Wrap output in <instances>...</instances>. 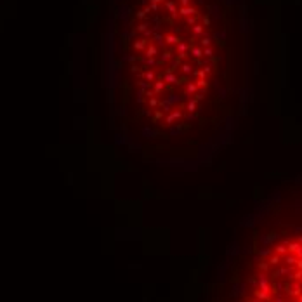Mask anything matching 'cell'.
I'll list each match as a JSON object with an SVG mask.
<instances>
[{"mask_svg": "<svg viewBox=\"0 0 302 302\" xmlns=\"http://www.w3.org/2000/svg\"><path fill=\"white\" fill-rule=\"evenodd\" d=\"M148 106H150V108H158V106H160V99H158L156 95H155V97H150V99H148Z\"/></svg>", "mask_w": 302, "mask_h": 302, "instance_id": "26", "label": "cell"}, {"mask_svg": "<svg viewBox=\"0 0 302 302\" xmlns=\"http://www.w3.org/2000/svg\"><path fill=\"white\" fill-rule=\"evenodd\" d=\"M158 56H160V47L155 45L153 42H150V43L146 45L144 52H142V57H158Z\"/></svg>", "mask_w": 302, "mask_h": 302, "instance_id": "8", "label": "cell"}, {"mask_svg": "<svg viewBox=\"0 0 302 302\" xmlns=\"http://www.w3.org/2000/svg\"><path fill=\"white\" fill-rule=\"evenodd\" d=\"M174 57H175V56H174V51H172V49H165V51L158 56V63H160V66H163L165 63L172 61Z\"/></svg>", "mask_w": 302, "mask_h": 302, "instance_id": "11", "label": "cell"}, {"mask_svg": "<svg viewBox=\"0 0 302 302\" xmlns=\"http://www.w3.org/2000/svg\"><path fill=\"white\" fill-rule=\"evenodd\" d=\"M141 76H142V78H144L146 82H150V83H155V82H156V80L160 78V73H158L156 70H144Z\"/></svg>", "mask_w": 302, "mask_h": 302, "instance_id": "10", "label": "cell"}, {"mask_svg": "<svg viewBox=\"0 0 302 302\" xmlns=\"http://www.w3.org/2000/svg\"><path fill=\"white\" fill-rule=\"evenodd\" d=\"M203 97H205V92H203V90H200V92H198V94L194 95V99H196V103H198V101H202V99H203Z\"/></svg>", "mask_w": 302, "mask_h": 302, "instance_id": "30", "label": "cell"}, {"mask_svg": "<svg viewBox=\"0 0 302 302\" xmlns=\"http://www.w3.org/2000/svg\"><path fill=\"white\" fill-rule=\"evenodd\" d=\"M150 30V24L148 23H139L137 26H135V31L137 33H144V31H148Z\"/></svg>", "mask_w": 302, "mask_h": 302, "instance_id": "23", "label": "cell"}, {"mask_svg": "<svg viewBox=\"0 0 302 302\" xmlns=\"http://www.w3.org/2000/svg\"><path fill=\"white\" fill-rule=\"evenodd\" d=\"M189 56L193 57V59H196V61H200V59L203 57V47H202V45H191Z\"/></svg>", "mask_w": 302, "mask_h": 302, "instance_id": "13", "label": "cell"}, {"mask_svg": "<svg viewBox=\"0 0 302 302\" xmlns=\"http://www.w3.org/2000/svg\"><path fill=\"white\" fill-rule=\"evenodd\" d=\"M142 66H146V70H153V68H156V66H160V63H158V57H142Z\"/></svg>", "mask_w": 302, "mask_h": 302, "instance_id": "17", "label": "cell"}, {"mask_svg": "<svg viewBox=\"0 0 302 302\" xmlns=\"http://www.w3.org/2000/svg\"><path fill=\"white\" fill-rule=\"evenodd\" d=\"M163 7H165V11L169 12L172 18H177V11H179V4H177V0H165Z\"/></svg>", "mask_w": 302, "mask_h": 302, "instance_id": "9", "label": "cell"}, {"mask_svg": "<svg viewBox=\"0 0 302 302\" xmlns=\"http://www.w3.org/2000/svg\"><path fill=\"white\" fill-rule=\"evenodd\" d=\"M184 23H186L188 26H194V24L198 23V16H191V18H186V19H184Z\"/></svg>", "mask_w": 302, "mask_h": 302, "instance_id": "27", "label": "cell"}, {"mask_svg": "<svg viewBox=\"0 0 302 302\" xmlns=\"http://www.w3.org/2000/svg\"><path fill=\"white\" fill-rule=\"evenodd\" d=\"M189 49H191V42H189V40H181V42L175 45V54H177V57L184 59V57L189 54Z\"/></svg>", "mask_w": 302, "mask_h": 302, "instance_id": "3", "label": "cell"}, {"mask_svg": "<svg viewBox=\"0 0 302 302\" xmlns=\"http://www.w3.org/2000/svg\"><path fill=\"white\" fill-rule=\"evenodd\" d=\"M196 108H198L196 99H194V97L188 99V103H186V111H188V113H194V111H196Z\"/></svg>", "mask_w": 302, "mask_h": 302, "instance_id": "20", "label": "cell"}, {"mask_svg": "<svg viewBox=\"0 0 302 302\" xmlns=\"http://www.w3.org/2000/svg\"><path fill=\"white\" fill-rule=\"evenodd\" d=\"M144 11H146V14H148V12H158V11H160V5H158V4H151L150 2V5L144 7Z\"/></svg>", "mask_w": 302, "mask_h": 302, "instance_id": "24", "label": "cell"}, {"mask_svg": "<svg viewBox=\"0 0 302 302\" xmlns=\"http://www.w3.org/2000/svg\"><path fill=\"white\" fill-rule=\"evenodd\" d=\"M203 56L207 57V59H214V56H215V47L212 45V47H205L203 49Z\"/></svg>", "mask_w": 302, "mask_h": 302, "instance_id": "21", "label": "cell"}, {"mask_svg": "<svg viewBox=\"0 0 302 302\" xmlns=\"http://www.w3.org/2000/svg\"><path fill=\"white\" fill-rule=\"evenodd\" d=\"M182 115H184V113H182V110H181V106H179V108H175L174 111H170L169 115H165L163 123H165V125H172L175 120H181V118H182Z\"/></svg>", "mask_w": 302, "mask_h": 302, "instance_id": "5", "label": "cell"}, {"mask_svg": "<svg viewBox=\"0 0 302 302\" xmlns=\"http://www.w3.org/2000/svg\"><path fill=\"white\" fill-rule=\"evenodd\" d=\"M179 7H188V5H193V0H177Z\"/></svg>", "mask_w": 302, "mask_h": 302, "instance_id": "28", "label": "cell"}, {"mask_svg": "<svg viewBox=\"0 0 302 302\" xmlns=\"http://www.w3.org/2000/svg\"><path fill=\"white\" fill-rule=\"evenodd\" d=\"M153 40H151V42H153V43H155V45H158V47H160V49H163V47H165V33H160V31H155V33H153Z\"/></svg>", "mask_w": 302, "mask_h": 302, "instance_id": "14", "label": "cell"}, {"mask_svg": "<svg viewBox=\"0 0 302 302\" xmlns=\"http://www.w3.org/2000/svg\"><path fill=\"white\" fill-rule=\"evenodd\" d=\"M200 92V89H198V85H196V82H186V87H184V95H196Z\"/></svg>", "mask_w": 302, "mask_h": 302, "instance_id": "12", "label": "cell"}, {"mask_svg": "<svg viewBox=\"0 0 302 302\" xmlns=\"http://www.w3.org/2000/svg\"><path fill=\"white\" fill-rule=\"evenodd\" d=\"M252 302H302V234L262 250Z\"/></svg>", "mask_w": 302, "mask_h": 302, "instance_id": "1", "label": "cell"}, {"mask_svg": "<svg viewBox=\"0 0 302 302\" xmlns=\"http://www.w3.org/2000/svg\"><path fill=\"white\" fill-rule=\"evenodd\" d=\"M200 37H205V26L202 23H196L194 26H191V38H189L191 45L194 43V40H198Z\"/></svg>", "mask_w": 302, "mask_h": 302, "instance_id": "4", "label": "cell"}, {"mask_svg": "<svg viewBox=\"0 0 302 302\" xmlns=\"http://www.w3.org/2000/svg\"><path fill=\"white\" fill-rule=\"evenodd\" d=\"M194 76H198V78H205V76H207V71H205V70H196V71H194Z\"/></svg>", "mask_w": 302, "mask_h": 302, "instance_id": "29", "label": "cell"}, {"mask_svg": "<svg viewBox=\"0 0 302 302\" xmlns=\"http://www.w3.org/2000/svg\"><path fill=\"white\" fill-rule=\"evenodd\" d=\"M151 4H158V5H160V4H165V0H150Z\"/></svg>", "mask_w": 302, "mask_h": 302, "instance_id": "33", "label": "cell"}, {"mask_svg": "<svg viewBox=\"0 0 302 302\" xmlns=\"http://www.w3.org/2000/svg\"><path fill=\"white\" fill-rule=\"evenodd\" d=\"M148 43H150V42H148L144 37L137 38V40L132 43V49L135 51V52H144V49H146V45H148Z\"/></svg>", "mask_w": 302, "mask_h": 302, "instance_id": "16", "label": "cell"}, {"mask_svg": "<svg viewBox=\"0 0 302 302\" xmlns=\"http://www.w3.org/2000/svg\"><path fill=\"white\" fill-rule=\"evenodd\" d=\"M200 9L194 7V5H188V7H179L177 11V16L179 18H191V16H200Z\"/></svg>", "mask_w": 302, "mask_h": 302, "instance_id": "2", "label": "cell"}, {"mask_svg": "<svg viewBox=\"0 0 302 302\" xmlns=\"http://www.w3.org/2000/svg\"><path fill=\"white\" fill-rule=\"evenodd\" d=\"M203 26H210V19L208 18H203V23H202Z\"/></svg>", "mask_w": 302, "mask_h": 302, "instance_id": "32", "label": "cell"}, {"mask_svg": "<svg viewBox=\"0 0 302 302\" xmlns=\"http://www.w3.org/2000/svg\"><path fill=\"white\" fill-rule=\"evenodd\" d=\"M198 45H202L203 49H205V47H212V45H214V37H212V35L202 37V40H198Z\"/></svg>", "mask_w": 302, "mask_h": 302, "instance_id": "19", "label": "cell"}, {"mask_svg": "<svg viewBox=\"0 0 302 302\" xmlns=\"http://www.w3.org/2000/svg\"><path fill=\"white\" fill-rule=\"evenodd\" d=\"M151 89H153L155 95H160L162 92H163V90H165V89H167V83L163 82V78H158V80H156V82L153 83V87H151Z\"/></svg>", "mask_w": 302, "mask_h": 302, "instance_id": "15", "label": "cell"}, {"mask_svg": "<svg viewBox=\"0 0 302 302\" xmlns=\"http://www.w3.org/2000/svg\"><path fill=\"white\" fill-rule=\"evenodd\" d=\"M196 85H198V89H200V90H205V89H207V85H208V80H207V78H198V80H196Z\"/></svg>", "mask_w": 302, "mask_h": 302, "instance_id": "25", "label": "cell"}, {"mask_svg": "<svg viewBox=\"0 0 302 302\" xmlns=\"http://www.w3.org/2000/svg\"><path fill=\"white\" fill-rule=\"evenodd\" d=\"M181 73L179 75H182V76H186V78H189V76H194V64L191 63V61H184L182 64H181V70H179Z\"/></svg>", "mask_w": 302, "mask_h": 302, "instance_id": "6", "label": "cell"}, {"mask_svg": "<svg viewBox=\"0 0 302 302\" xmlns=\"http://www.w3.org/2000/svg\"><path fill=\"white\" fill-rule=\"evenodd\" d=\"M135 18H137V19H142V18H146V11H144V9H142V11H139V12L135 14Z\"/></svg>", "mask_w": 302, "mask_h": 302, "instance_id": "31", "label": "cell"}, {"mask_svg": "<svg viewBox=\"0 0 302 302\" xmlns=\"http://www.w3.org/2000/svg\"><path fill=\"white\" fill-rule=\"evenodd\" d=\"M160 110H162L165 115H169L170 111H174L175 108H174V104L170 103L169 99H160Z\"/></svg>", "mask_w": 302, "mask_h": 302, "instance_id": "18", "label": "cell"}, {"mask_svg": "<svg viewBox=\"0 0 302 302\" xmlns=\"http://www.w3.org/2000/svg\"><path fill=\"white\" fill-rule=\"evenodd\" d=\"M181 40H182V38L179 37V35H175V33H172V31H165V47L172 49V47H175Z\"/></svg>", "mask_w": 302, "mask_h": 302, "instance_id": "7", "label": "cell"}, {"mask_svg": "<svg viewBox=\"0 0 302 302\" xmlns=\"http://www.w3.org/2000/svg\"><path fill=\"white\" fill-rule=\"evenodd\" d=\"M137 87H139V89H142V90H150L151 87H153V83L146 82V80L142 78V80H137Z\"/></svg>", "mask_w": 302, "mask_h": 302, "instance_id": "22", "label": "cell"}]
</instances>
